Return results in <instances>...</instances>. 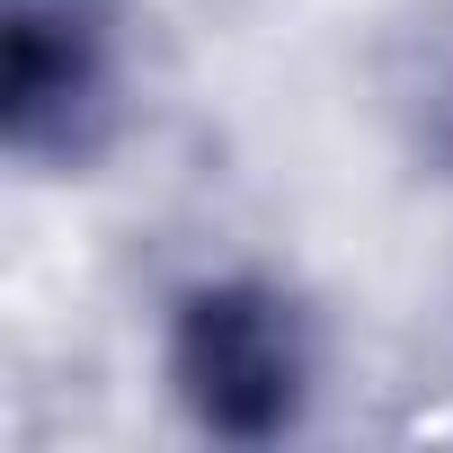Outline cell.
I'll use <instances>...</instances> for the list:
<instances>
[{
    "label": "cell",
    "instance_id": "cell-1",
    "mask_svg": "<svg viewBox=\"0 0 453 453\" xmlns=\"http://www.w3.org/2000/svg\"><path fill=\"white\" fill-rule=\"evenodd\" d=\"M311 320L258 276H222L196 285L169 320V382L187 418L222 444H276L311 409Z\"/></svg>",
    "mask_w": 453,
    "mask_h": 453
},
{
    "label": "cell",
    "instance_id": "cell-2",
    "mask_svg": "<svg viewBox=\"0 0 453 453\" xmlns=\"http://www.w3.org/2000/svg\"><path fill=\"white\" fill-rule=\"evenodd\" d=\"M116 0H0V125L19 160H89L116 116Z\"/></svg>",
    "mask_w": 453,
    "mask_h": 453
}]
</instances>
